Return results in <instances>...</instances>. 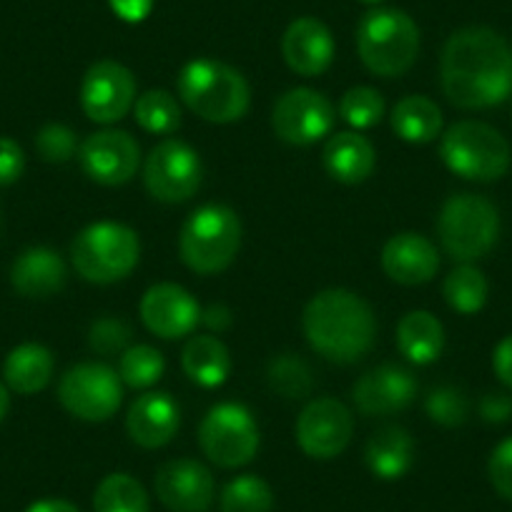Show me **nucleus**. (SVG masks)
<instances>
[{
	"label": "nucleus",
	"instance_id": "obj_39",
	"mask_svg": "<svg viewBox=\"0 0 512 512\" xmlns=\"http://www.w3.org/2000/svg\"><path fill=\"white\" fill-rule=\"evenodd\" d=\"M487 472H490L492 487L505 500L512 502V437H507L505 442H500L495 447V452L490 457V465H487Z\"/></svg>",
	"mask_w": 512,
	"mask_h": 512
},
{
	"label": "nucleus",
	"instance_id": "obj_45",
	"mask_svg": "<svg viewBox=\"0 0 512 512\" xmlns=\"http://www.w3.org/2000/svg\"><path fill=\"white\" fill-rule=\"evenodd\" d=\"M26 512H81L76 505L66 500H38Z\"/></svg>",
	"mask_w": 512,
	"mask_h": 512
},
{
	"label": "nucleus",
	"instance_id": "obj_6",
	"mask_svg": "<svg viewBox=\"0 0 512 512\" xmlns=\"http://www.w3.org/2000/svg\"><path fill=\"white\" fill-rule=\"evenodd\" d=\"M241 246V221L229 206L209 204L189 216L179 236L186 267L196 274L224 272Z\"/></svg>",
	"mask_w": 512,
	"mask_h": 512
},
{
	"label": "nucleus",
	"instance_id": "obj_36",
	"mask_svg": "<svg viewBox=\"0 0 512 512\" xmlns=\"http://www.w3.org/2000/svg\"><path fill=\"white\" fill-rule=\"evenodd\" d=\"M425 410L432 422L445 427L462 425L467 415H470L467 397L460 390H455V387H437V390H432L425 402Z\"/></svg>",
	"mask_w": 512,
	"mask_h": 512
},
{
	"label": "nucleus",
	"instance_id": "obj_2",
	"mask_svg": "<svg viewBox=\"0 0 512 512\" xmlns=\"http://www.w3.org/2000/svg\"><path fill=\"white\" fill-rule=\"evenodd\" d=\"M302 327L312 349L339 364L362 359L372 349L377 334L369 304L347 289L319 292L304 309Z\"/></svg>",
	"mask_w": 512,
	"mask_h": 512
},
{
	"label": "nucleus",
	"instance_id": "obj_30",
	"mask_svg": "<svg viewBox=\"0 0 512 512\" xmlns=\"http://www.w3.org/2000/svg\"><path fill=\"white\" fill-rule=\"evenodd\" d=\"M445 299L455 312L475 314L485 307L487 302V279L480 269L462 264L452 269L450 277L445 279Z\"/></svg>",
	"mask_w": 512,
	"mask_h": 512
},
{
	"label": "nucleus",
	"instance_id": "obj_28",
	"mask_svg": "<svg viewBox=\"0 0 512 512\" xmlns=\"http://www.w3.org/2000/svg\"><path fill=\"white\" fill-rule=\"evenodd\" d=\"M392 128L410 144H430L440 136L442 113L435 101L425 96H407L392 111Z\"/></svg>",
	"mask_w": 512,
	"mask_h": 512
},
{
	"label": "nucleus",
	"instance_id": "obj_40",
	"mask_svg": "<svg viewBox=\"0 0 512 512\" xmlns=\"http://www.w3.org/2000/svg\"><path fill=\"white\" fill-rule=\"evenodd\" d=\"M26 169V156L23 149L13 139L0 136V186L16 184Z\"/></svg>",
	"mask_w": 512,
	"mask_h": 512
},
{
	"label": "nucleus",
	"instance_id": "obj_34",
	"mask_svg": "<svg viewBox=\"0 0 512 512\" xmlns=\"http://www.w3.org/2000/svg\"><path fill=\"white\" fill-rule=\"evenodd\" d=\"M269 384L287 400H302L312 390V372L307 362L294 354H282L269 364Z\"/></svg>",
	"mask_w": 512,
	"mask_h": 512
},
{
	"label": "nucleus",
	"instance_id": "obj_29",
	"mask_svg": "<svg viewBox=\"0 0 512 512\" xmlns=\"http://www.w3.org/2000/svg\"><path fill=\"white\" fill-rule=\"evenodd\" d=\"M96 512H149V495L136 477L116 475L103 477L93 495Z\"/></svg>",
	"mask_w": 512,
	"mask_h": 512
},
{
	"label": "nucleus",
	"instance_id": "obj_27",
	"mask_svg": "<svg viewBox=\"0 0 512 512\" xmlns=\"http://www.w3.org/2000/svg\"><path fill=\"white\" fill-rule=\"evenodd\" d=\"M184 372L201 387H219L231 372V357L216 337H194L181 354Z\"/></svg>",
	"mask_w": 512,
	"mask_h": 512
},
{
	"label": "nucleus",
	"instance_id": "obj_23",
	"mask_svg": "<svg viewBox=\"0 0 512 512\" xmlns=\"http://www.w3.org/2000/svg\"><path fill=\"white\" fill-rule=\"evenodd\" d=\"M364 460L369 472L379 480H400L415 462V442L402 427H382L369 437Z\"/></svg>",
	"mask_w": 512,
	"mask_h": 512
},
{
	"label": "nucleus",
	"instance_id": "obj_24",
	"mask_svg": "<svg viewBox=\"0 0 512 512\" xmlns=\"http://www.w3.org/2000/svg\"><path fill=\"white\" fill-rule=\"evenodd\" d=\"M374 149L364 136L359 134H337L324 146V169L332 179L342 184H362L374 171Z\"/></svg>",
	"mask_w": 512,
	"mask_h": 512
},
{
	"label": "nucleus",
	"instance_id": "obj_37",
	"mask_svg": "<svg viewBox=\"0 0 512 512\" xmlns=\"http://www.w3.org/2000/svg\"><path fill=\"white\" fill-rule=\"evenodd\" d=\"M36 149L43 161L66 164V161H71L76 156V134L68 126H63V123H48V126H43L38 131Z\"/></svg>",
	"mask_w": 512,
	"mask_h": 512
},
{
	"label": "nucleus",
	"instance_id": "obj_13",
	"mask_svg": "<svg viewBox=\"0 0 512 512\" xmlns=\"http://www.w3.org/2000/svg\"><path fill=\"white\" fill-rule=\"evenodd\" d=\"M354 435V417L339 400L309 402L297 420V442L314 460H332L347 450Z\"/></svg>",
	"mask_w": 512,
	"mask_h": 512
},
{
	"label": "nucleus",
	"instance_id": "obj_16",
	"mask_svg": "<svg viewBox=\"0 0 512 512\" xmlns=\"http://www.w3.org/2000/svg\"><path fill=\"white\" fill-rule=\"evenodd\" d=\"M156 497L171 512H204L214 500V477L196 460H171L154 477Z\"/></svg>",
	"mask_w": 512,
	"mask_h": 512
},
{
	"label": "nucleus",
	"instance_id": "obj_33",
	"mask_svg": "<svg viewBox=\"0 0 512 512\" xmlns=\"http://www.w3.org/2000/svg\"><path fill=\"white\" fill-rule=\"evenodd\" d=\"M164 357L159 349L149 347V344H136V347L126 349L118 362V377L134 390H146L151 384L159 382L164 377Z\"/></svg>",
	"mask_w": 512,
	"mask_h": 512
},
{
	"label": "nucleus",
	"instance_id": "obj_14",
	"mask_svg": "<svg viewBox=\"0 0 512 512\" xmlns=\"http://www.w3.org/2000/svg\"><path fill=\"white\" fill-rule=\"evenodd\" d=\"M136 103V78L116 61H98L83 76L81 106L96 123H113Z\"/></svg>",
	"mask_w": 512,
	"mask_h": 512
},
{
	"label": "nucleus",
	"instance_id": "obj_10",
	"mask_svg": "<svg viewBox=\"0 0 512 512\" xmlns=\"http://www.w3.org/2000/svg\"><path fill=\"white\" fill-rule=\"evenodd\" d=\"M58 400L78 420L106 422L121 407V377L106 364H76L61 377Z\"/></svg>",
	"mask_w": 512,
	"mask_h": 512
},
{
	"label": "nucleus",
	"instance_id": "obj_46",
	"mask_svg": "<svg viewBox=\"0 0 512 512\" xmlns=\"http://www.w3.org/2000/svg\"><path fill=\"white\" fill-rule=\"evenodd\" d=\"M8 407H11V397H8L6 384L0 382V422H3V417L8 415Z\"/></svg>",
	"mask_w": 512,
	"mask_h": 512
},
{
	"label": "nucleus",
	"instance_id": "obj_35",
	"mask_svg": "<svg viewBox=\"0 0 512 512\" xmlns=\"http://www.w3.org/2000/svg\"><path fill=\"white\" fill-rule=\"evenodd\" d=\"M339 116L354 128H372L374 123L382 121L384 101L369 86L349 88L342 96V103H339Z\"/></svg>",
	"mask_w": 512,
	"mask_h": 512
},
{
	"label": "nucleus",
	"instance_id": "obj_25",
	"mask_svg": "<svg viewBox=\"0 0 512 512\" xmlns=\"http://www.w3.org/2000/svg\"><path fill=\"white\" fill-rule=\"evenodd\" d=\"M6 384L18 395H36L51 382L53 354L43 344H21L13 349L3 364Z\"/></svg>",
	"mask_w": 512,
	"mask_h": 512
},
{
	"label": "nucleus",
	"instance_id": "obj_9",
	"mask_svg": "<svg viewBox=\"0 0 512 512\" xmlns=\"http://www.w3.org/2000/svg\"><path fill=\"white\" fill-rule=\"evenodd\" d=\"M204 455L219 467H241L259 450V427L244 405L224 402L206 412L199 427Z\"/></svg>",
	"mask_w": 512,
	"mask_h": 512
},
{
	"label": "nucleus",
	"instance_id": "obj_44",
	"mask_svg": "<svg viewBox=\"0 0 512 512\" xmlns=\"http://www.w3.org/2000/svg\"><path fill=\"white\" fill-rule=\"evenodd\" d=\"M204 324L206 327L216 329V332H221V329H226L231 324V312L226 307H221V304H216V307H209L204 314Z\"/></svg>",
	"mask_w": 512,
	"mask_h": 512
},
{
	"label": "nucleus",
	"instance_id": "obj_5",
	"mask_svg": "<svg viewBox=\"0 0 512 512\" xmlns=\"http://www.w3.org/2000/svg\"><path fill=\"white\" fill-rule=\"evenodd\" d=\"M141 256L139 234L116 221L86 226L71 246L76 272L86 282L113 284L134 272Z\"/></svg>",
	"mask_w": 512,
	"mask_h": 512
},
{
	"label": "nucleus",
	"instance_id": "obj_11",
	"mask_svg": "<svg viewBox=\"0 0 512 512\" xmlns=\"http://www.w3.org/2000/svg\"><path fill=\"white\" fill-rule=\"evenodd\" d=\"M146 189L164 204L191 199L201 186V159L189 144L166 139L151 149L144 166Z\"/></svg>",
	"mask_w": 512,
	"mask_h": 512
},
{
	"label": "nucleus",
	"instance_id": "obj_17",
	"mask_svg": "<svg viewBox=\"0 0 512 512\" xmlns=\"http://www.w3.org/2000/svg\"><path fill=\"white\" fill-rule=\"evenodd\" d=\"M141 319L161 339H179L194 332L201 309L179 284H156L141 299Z\"/></svg>",
	"mask_w": 512,
	"mask_h": 512
},
{
	"label": "nucleus",
	"instance_id": "obj_32",
	"mask_svg": "<svg viewBox=\"0 0 512 512\" xmlns=\"http://www.w3.org/2000/svg\"><path fill=\"white\" fill-rule=\"evenodd\" d=\"M274 492L262 477L241 475L221 492V512H272Z\"/></svg>",
	"mask_w": 512,
	"mask_h": 512
},
{
	"label": "nucleus",
	"instance_id": "obj_41",
	"mask_svg": "<svg viewBox=\"0 0 512 512\" xmlns=\"http://www.w3.org/2000/svg\"><path fill=\"white\" fill-rule=\"evenodd\" d=\"M480 415L485 417V422H495V425L507 422L512 417V397L492 392L480 402Z\"/></svg>",
	"mask_w": 512,
	"mask_h": 512
},
{
	"label": "nucleus",
	"instance_id": "obj_43",
	"mask_svg": "<svg viewBox=\"0 0 512 512\" xmlns=\"http://www.w3.org/2000/svg\"><path fill=\"white\" fill-rule=\"evenodd\" d=\"M492 367H495V374L500 377V382L512 390V334L502 339L495 347V354H492Z\"/></svg>",
	"mask_w": 512,
	"mask_h": 512
},
{
	"label": "nucleus",
	"instance_id": "obj_18",
	"mask_svg": "<svg viewBox=\"0 0 512 512\" xmlns=\"http://www.w3.org/2000/svg\"><path fill=\"white\" fill-rule=\"evenodd\" d=\"M352 395L364 415H392L415 400L417 382L407 369L382 364L359 377Z\"/></svg>",
	"mask_w": 512,
	"mask_h": 512
},
{
	"label": "nucleus",
	"instance_id": "obj_47",
	"mask_svg": "<svg viewBox=\"0 0 512 512\" xmlns=\"http://www.w3.org/2000/svg\"><path fill=\"white\" fill-rule=\"evenodd\" d=\"M364 3H379V0H364Z\"/></svg>",
	"mask_w": 512,
	"mask_h": 512
},
{
	"label": "nucleus",
	"instance_id": "obj_1",
	"mask_svg": "<svg viewBox=\"0 0 512 512\" xmlns=\"http://www.w3.org/2000/svg\"><path fill=\"white\" fill-rule=\"evenodd\" d=\"M442 91L460 108H490L512 93V48L492 28L452 33L442 48Z\"/></svg>",
	"mask_w": 512,
	"mask_h": 512
},
{
	"label": "nucleus",
	"instance_id": "obj_21",
	"mask_svg": "<svg viewBox=\"0 0 512 512\" xmlns=\"http://www.w3.org/2000/svg\"><path fill=\"white\" fill-rule=\"evenodd\" d=\"M126 430L131 440L146 450L169 445L179 430V407L164 392H149L131 405Z\"/></svg>",
	"mask_w": 512,
	"mask_h": 512
},
{
	"label": "nucleus",
	"instance_id": "obj_26",
	"mask_svg": "<svg viewBox=\"0 0 512 512\" xmlns=\"http://www.w3.org/2000/svg\"><path fill=\"white\" fill-rule=\"evenodd\" d=\"M397 344L410 362L430 364L440 357L445 329L435 314L417 309V312L405 314L397 324Z\"/></svg>",
	"mask_w": 512,
	"mask_h": 512
},
{
	"label": "nucleus",
	"instance_id": "obj_20",
	"mask_svg": "<svg viewBox=\"0 0 512 512\" xmlns=\"http://www.w3.org/2000/svg\"><path fill=\"white\" fill-rule=\"evenodd\" d=\"M284 61L299 76H319L334 61L332 31L317 18H297L282 41Z\"/></svg>",
	"mask_w": 512,
	"mask_h": 512
},
{
	"label": "nucleus",
	"instance_id": "obj_3",
	"mask_svg": "<svg viewBox=\"0 0 512 512\" xmlns=\"http://www.w3.org/2000/svg\"><path fill=\"white\" fill-rule=\"evenodd\" d=\"M179 96L191 111L209 123H234L249 111L251 91L236 68L211 58H196L179 73Z\"/></svg>",
	"mask_w": 512,
	"mask_h": 512
},
{
	"label": "nucleus",
	"instance_id": "obj_7",
	"mask_svg": "<svg viewBox=\"0 0 512 512\" xmlns=\"http://www.w3.org/2000/svg\"><path fill=\"white\" fill-rule=\"evenodd\" d=\"M440 156L452 174L467 181H497L510 169V144L482 121H460L447 128Z\"/></svg>",
	"mask_w": 512,
	"mask_h": 512
},
{
	"label": "nucleus",
	"instance_id": "obj_8",
	"mask_svg": "<svg viewBox=\"0 0 512 512\" xmlns=\"http://www.w3.org/2000/svg\"><path fill=\"white\" fill-rule=\"evenodd\" d=\"M442 246L457 262H475L495 246L500 214L495 204L477 194H457L445 201L437 219Z\"/></svg>",
	"mask_w": 512,
	"mask_h": 512
},
{
	"label": "nucleus",
	"instance_id": "obj_4",
	"mask_svg": "<svg viewBox=\"0 0 512 512\" xmlns=\"http://www.w3.org/2000/svg\"><path fill=\"white\" fill-rule=\"evenodd\" d=\"M357 51L364 66L377 76H402L420 53V28L405 11L374 8L359 21Z\"/></svg>",
	"mask_w": 512,
	"mask_h": 512
},
{
	"label": "nucleus",
	"instance_id": "obj_38",
	"mask_svg": "<svg viewBox=\"0 0 512 512\" xmlns=\"http://www.w3.org/2000/svg\"><path fill=\"white\" fill-rule=\"evenodd\" d=\"M131 339V329L126 322L116 317H103L91 324V334H88V344L93 352L98 354H116L123 352V347Z\"/></svg>",
	"mask_w": 512,
	"mask_h": 512
},
{
	"label": "nucleus",
	"instance_id": "obj_19",
	"mask_svg": "<svg viewBox=\"0 0 512 512\" xmlns=\"http://www.w3.org/2000/svg\"><path fill=\"white\" fill-rule=\"evenodd\" d=\"M382 267L387 277L395 279L397 284L417 287L427 284L440 269V256H437L435 244L420 234H397L392 236L382 249Z\"/></svg>",
	"mask_w": 512,
	"mask_h": 512
},
{
	"label": "nucleus",
	"instance_id": "obj_42",
	"mask_svg": "<svg viewBox=\"0 0 512 512\" xmlns=\"http://www.w3.org/2000/svg\"><path fill=\"white\" fill-rule=\"evenodd\" d=\"M121 21L126 23H141L154 8V0H108Z\"/></svg>",
	"mask_w": 512,
	"mask_h": 512
},
{
	"label": "nucleus",
	"instance_id": "obj_22",
	"mask_svg": "<svg viewBox=\"0 0 512 512\" xmlns=\"http://www.w3.org/2000/svg\"><path fill=\"white\" fill-rule=\"evenodd\" d=\"M11 284L28 299H46L61 292L66 284V264L61 254L48 246H31L11 267Z\"/></svg>",
	"mask_w": 512,
	"mask_h": 512
},
{
	"label": "nucleus",
	"instance_id": "obj_31",
	"mask_svg": "<svg viewBox=\"0 0 512 512\" xmlns=\"http://www.w3.org/2000/svg\"><path fill=\"white\" fill-rule=\"evenodd\" d=\"M136 121L149 134H171L181 123V108L174 93L164 91V88H154L139 96L134 103Z\"/></svg>",
	"mask_w": 512,
	"mask_h": 512
},
{
	"label": "nucleus",
	"instance_id": "obj_12",
	"mask_svg": "<svg viewBox=\"0 0 512 512\" xmlns=\"http://www.w3.org/2000/svg\"><path fill=\"white\" fill-rule=\"evenodd\" d=\"M272 126L287 144L309 146L332 131L334 108L312 88H292L274 106Z\"/></svg>",
	"mask_w": 512,
	"mask_h": 512
},
{
	"label": "nucleus",
	"instance_id": "obj_15",
	"mask_svg": "<svg viewBox=\"0 0 512 512\" xmlns=\"http://www.w3.org/2000/svg\"><path fill=\"white\" fill-rule=\"evenodd\" d=\"M78 159L88 179L103 186H121L134 179L141 151L126 131H98L83 141Z\"/></svg>",
	"mask_w": 512,
	"mask_h": 512
}]
</instances>
